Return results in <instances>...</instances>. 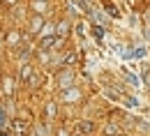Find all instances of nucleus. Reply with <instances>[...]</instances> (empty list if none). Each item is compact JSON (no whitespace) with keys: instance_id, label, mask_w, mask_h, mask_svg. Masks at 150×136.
Returning a JSON list of instances; mask_svg holds the SVG:
<instances>
[{"instance_id":"obj_1","label":"nucleus","mask_w":150,"mask_h":136,"mask_svg":"<svg viewBox=\"0 0 150 136\" xmlns=\"http://www.w3.org/2000/svg\"><path fill=\"white\" fill-rule=\"evenodd\" d=\"M69 83H72V74L65 72V74L60 76V85H62V88H69Z\"/></svg>"},{"instance_id":"obj_2","label":"nucleus","mask_w":150,"mask_h":136,"mask_svg":"<svg viewBox=\"0 0 150 136\" xmlns=\"http://www.w3.org/2000/svg\"><path fill=\"white\" fill-rule=\"evenodd\" d=\"M125 78H127V83H132L134 88H139V78L134 76V74H129V72H125Z\"/></svg>"},{"instance_id":"obj_3","label":"nucleus","mask_w":150,"mask_h":136,"mask_svg":"<svg viewBox=\"0 0 150 136\" xmlns=\"http://www.w3.org/2000/svg\"><path fill=\"white\" fill-rule=\"evenodd\" d=\"M79 97H81V95H79L76 90H72V92H67V95H65V101H74V99H79Z\"/></svg>"},{"instance_id":"obj_4","label":"nucleus","mask_w":150,"mask_h":136,"mask_svg":"<svg viewBox=\"0 0 150 136\" xmlns=\"http://www.w3.org/2000/svg\"><path fill=\"white\" fill-rule=\"evenodd\" d=\"M67 28H69L67 23H60V25H58V35H65V32H67Z\"/></svg>"},{"instance_id":"obj_5","label":"nucleus","mask_w":150,"mask_h":136,"mask_svg":"<svg viewBox=\"0 0 150 136\" xmlns=\"http://www.w3.org/2000/svg\"><path fill=\"white\" fill-rule=\"evenodd\" d=\"M106 134L111 136V134H118V127H115V125H109V127H106Z\"/></svg>"},{"instance_id":"obj_6","label":"nucleus","mask_w":150,"mask_h":136,"mask_svg":"<svg viewBox=\"0 0 150 136\" xmlns=\"http://www.w3.org/2000/svg\"><path fill=\"white\" fill-rule=\"evenodd\" d=\"M81 129H83V132H93V125H90V122H83Z\"/></svg>"},{"instance_id":"obj_7","label":"nucleus","mask_w":150,"mask_h":136,"mask_svg":"<svg viewBox=\"0 0 150 136\" xmlns=\"http://www.w3.org/2000/svg\"><path fill=\"white\" fill-rule=\"evenodd\" d=\"M21 76H23V78H25V76H30V69H28V65H25V67L21 69Z\"/></svg>"},{"instance_id":"obj_8","label":"nucleus","mask_w":150,"mask_h":136,"mask_svg":"<svg viewBox=\"0 0 150 136\" xmlns=\"http://www.w3.org/2000/svg\"><path fill=\"white\" fill-rule=\"evenodd\" d=\"M53 42H56V37H51V39H46V42H42V49H44V46H51Z\"/></svg>"},{"instance_id":"obj_9","label":"nucleus","mask_w":150,"mask_h":136,"mask_svg":"<svg viewBox=\"0 0 150 136\" xmlns=\"http://www.w3.org/2000/svg\"><path fill=\"white\" fill-rule=\"evenodd\" d=\"M53 32V25H44V35H51Z\"/></svg>"},{"instance_id":"obj_10","label":"nucleus","mask_w":150,"mask_h":136,"mask_svg":"<svg viewBox=\"0 0 150 136\" xmlns=\"http://www.w3.org/2000/svg\"><path fill=\"white\" fill-rule=\"evenodd\" d=\"M102 35H104V30H102V28H95V37L102 39Z\"/></svg>"},{"instance_id":"obj_11","label":"nucleus","mask_w":150,"mask_h":136,"mask_svg":"<svg viewBox=\"0 0 150 136\" xmlns=\"http://www.w3.org/2000/svg\"><path fill=\"white\" fill-rule=\"evenodd\" d=\"M2 125H5V111H0V129H2Z\"/></svg>"},{"instance_id":"obj_12","label":"nucleus","mask_w":150,"mask_h":136,"mask_svg":"<svg viewBox=\"0 0 150 136\" xmlns=\"http://www.w3.org/2000/svg\"><path fill=\"white\" fill-rule=\"evenodd\" d=\"M58 136H67V132H60V134H58Z\"/></svg>"}]
</instances>
